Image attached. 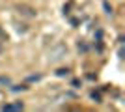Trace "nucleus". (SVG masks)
Masks as SVG:
<instances>
[{
  "label": "nucleus",
  "mask_w": 125,
  "mask_h": 112,
  "mask_svg": "<svg viewBox=\"0 0 125 112\" xmlns=\"http://www.w3.org/2000/svg\"><path fill=\"white\" fill-rule=\"evenodd\" d=\"M24 108V105H22L21 101H17V103H10V105H6L4 110H22Z\"/></svg>",
  "instance_id": "3"
},
{
  "label": "nucleus",
  "mask_w": 125,
  "mask_h": 112,
  "mask_svg": "<svg viewBox=\"0 0 125 112\" xmlns=\"http://www.w3.org/2000/svg\"><path fill=\"white\" fill-rule=\"evenodd\" d=\"M15 10H17V13H19V15H22V17H36V15H37V11L34 10L32 6H26V4L15 6Z\"/></svg>",
  "instance_id": "2"
},
{
  "label": "nucleus",
  "mask_w": 125,
  "mask_h": 112,
  "mask_svg": "<svg viewBox=\"0 0 125 112\" xmlns=\"http://www.w3.org/2000/svg\"><path fill=\"white\" fill-rule=\"evenodd\" d=\"M15 30H17V32H26V30H28V26H26V24H22V22H15Z\"/></svg>",
  "instance_id": "4"
},
{
  "label": "nucleus",
  "mask_w": 125,
  "mask_h": 112,
  "mask_svg": "<svg viewBox=\"0 0 125 112\" xmlns=\"http://www.w3.org/2000/svg\"><path fill=\"white\" fill-rule=\"evenodd\" d=\"M65 54H67V47H65V45H56V47L49 52V60H51V62H58V60H62Z\"/></svg>",
  "instance_id": "1"
},
{
  "label": "nucleus",
  "mask_w": 125,
  "mask_h": 112,
  "mask_svg": "<svg viewBox=\"0 0 125 112\" xmlns=\"http://www.w3.org/2000/svg\"><path fill=\"white\" fill-rule=\"evenodd\" d=\"M2 51H4V45H2V41H0V52H2Z\"/></svg>",
  "instance_id": "5"
}]
</instances>
